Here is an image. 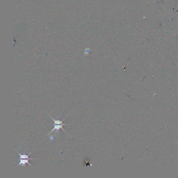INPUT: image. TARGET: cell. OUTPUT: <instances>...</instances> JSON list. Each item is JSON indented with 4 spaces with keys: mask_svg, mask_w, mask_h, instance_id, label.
<instances>
[{
    "mask_svg": "<svg viewBox=\"0 0 178 178\" xmlns=\"http://www.w3.org/2000/svg\"><path fill=\"white\" fill-rule=\"evenodd\" d=\"M15 150H16V152H17L18 153V155H20V160H30L35 159H34V158H30L29 157V156L31 154L32 152L30 153H29V154L27 155L26 154H20V153H18L17 152V151L15 149Z\"/></svg>",
    "mask_w": 178,
    "mask_h": 178,
    "instance_id": "obj_2",
    "label": "cell"
},
{
    "mask_svg": "<svg viewBox=\"0 0 178 178\" xmlns=\"http://www.w3.org/2000/svg\"><path fill=\"white\" fill-rule=\"evenodd\" d=\"M49 117L51 119H52V120L54 121V128L53 129H52V131H51L50 132H49V133H48V136L51 133H52L54 131H56V133H57V134H58L59 132V130H60V129H63V130L64 132H65V131L64 129H63V126L64 125H66V124H63V122H62V121H60V120H54L52 117H50V115H49Z\"/></svg>",
    "mask_w": 178,
    "mask_h": 178,
    "instance_id": "obj_1",
    "label": "cell"
}]
</instances>
